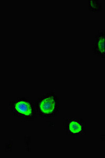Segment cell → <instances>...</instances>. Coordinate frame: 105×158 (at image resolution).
I'll list each match as a JSON object with an SVG mask.
<instances>
[{
    "instance_id": "cell-1",
    "label": "cell",
    "mask_w": 105,
    "mask_h": 158,
    "mask_svg": "<svg viewBox=\"0 0 105 158\" xmlns=\"http://www.w3.org/2000/svg\"><path fill=\"white\" fill-rule=\"evenodd\" d=\"M37 114L43 118L56 116L59 112L60 103L58 96L50 92L39 98L36 103Z\"/></svg>"
},
{
    "instance_id": "cell-2",
    "label": "cell",
    "mask_w": 105,
    "mask_h": 158,
    "mask_svg": "<svg viewBox=\"0 0 105 158\" xmlns=\"http://www.w3.org/2000/svg\"><path fill=\"white\" fill-rule=\"evenodd\" d=\"M9 106L13 115L22 120H32L37 115L36 103L27 98H17Z\"/></svg>"
},
{
    "instance_id": "cell-3",
    "label": "cell",
    "mask_w": 105,
    "mask_h": 158,
    "mask_svg": "<svg viewBox=\"0 0 105 158\" xmlns=\"http://www.w3.org/2000/svg\"><path fill=\"white\" fill-rule=\"evenodd\" d=\"M105 30L98 31L95 36L92 46V51L94 54L102 58H105Z\"/></svg>"
},
{
    "instance_id": "cell-4",
    "label": "cell",
    "mask_w": 105,
    "mask_h": 158,
    "mask_svg": "<svg viewBox=\"0 0 105 158\" xmlns=\"http://www.w3.org/2000/svg\"><path fill=\"white\" fill-rule=\"evenodd\" d=\"M68 132L73 135L82 134L85 130V123L79 118H68L66 121Z\"/></svg>"
},
{
    "instance_id": "cell-5",
    "label": "cell",
    "mask_w": 105,
    "mask_h": 158,
    "mask_svg": "<svg viewBox=\"0 0 105 158\" xmlns=\"http://www.w3.org/2000/svg\"><path fill=\"white\" fill-rule=\"evenodd\" d=\"M90 11L94 12H100L103 10V4L99 0H90L88 1Z\"/></svg>"
}]
</instances>
